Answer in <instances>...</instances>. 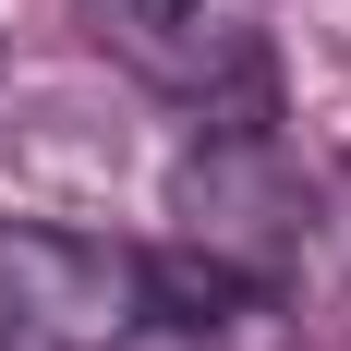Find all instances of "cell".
Here are the masks:
<instances>
[{"label":"cell","instance_id":"6da1fadb","mask_svg":"<svg viewBox=\"0 0 351 351\" xmlns=\"http://www.w3.org/2000/svg\"><path fill=\"white\" fill-rule=\"evenodd\" d=\"M73 25L97 61H121L145 97L194 109L206 134L279 121V36L254 25V0H73Z\"/></svg>","mask_w":351,"mask_h":351},{"label":"cell","instance_id":"7a4b0ae2","mask_svg":"<svg viewBox=\"0 0 351 351\" xmlns=\"http://www.w3.org/2000/svg\"><path fill=\"white\" fill-rule=\"evenodd\" d=\"M158 327L145 243L61 230V218H0V351H134Z\"/></svg>","mask_w":351,"mask_h":351},{"label":"cell","instance_id":"3957f363","mask_svg":"<svg viewBox=\"0 0 351 351\" xmlns=\"http://www.w3.org/2000/svg\"><path fill=\"white\" fill-rule=\"evenodd\" d=\"M170 218H182L194 254L243 267L267 303L315 267V182L291 170L279 121H254V134H206L194 158H182V182H170Z\"/></svg>","mask_w":351,"mask_h":351}]
</instances>
